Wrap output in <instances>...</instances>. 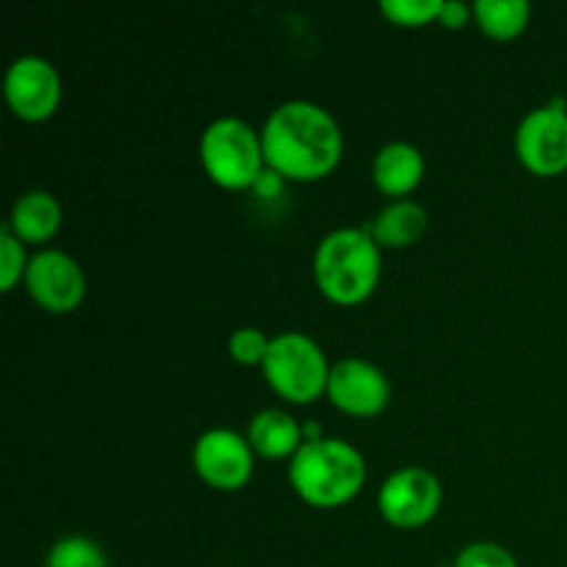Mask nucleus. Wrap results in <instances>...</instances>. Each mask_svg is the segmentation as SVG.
Returning <instances> with one entry per match:
<instances>
[{
  "label": "nucleus",
  "instance_id": "23",
  "mask_svg": "<svg viewBox=\"0 0 567 567\" xmlns=\"http://www.w3.org/2000/svg\"><path fill=\"white\" fill-rule=\"evenodd\" d=\"M282 188H286V177H282L280 172L271 169V166H266V169L258 175V181L252 183V192L264 199L280 197Z\"/></svg>",
  "mask_w": 567,
  "mask_h": 567
},
{
  "label": "nucleus",
  "instance_id": "19",
  "mask_svg": "<svg viewBox=\"0 0 567 567\" xmlns=\"http://www.w3.org/2000/svg\"><path fill=\"white\" fill-rule=\"evenodd\" d=\"M443 0H382V14L404 28H419L441 17Z\"/></svg>",
  "mask_w": 567,
  "mask_h": 567
},
{
  "label": "nucleus",
  "instance_id": "2",
  "mask_svg": "<svg viewBox=\"0 0 567 567\" xmlns=\"http://www.w3.org/2000/svg\"><path fill=\"white\" fill-rule=\"evenodd\" d=\"M288 482L310 507H341L363 487L365 460L343 437L305 441L288 465Z\"/></svg>",
  "mask_w": 567,
  "mask_h": 567
},
{
  "label": "nucleus",
  "instance_id": "8",
  "mask_svg": "<svg viewBox=\"0 0 567 567\" xmlns=\"http://www.w3.org/2000/svg\"><path fill=\"white\" fill-rule=\"evenodd\" d=\"M192 463L199 480L216 491H238L255 468V449L247 437L227 426H214L194 441Z\"/></svg>",
  "mask_w": 567,
  "mask_h": 567
},
{
  "label": "nucleus",
  "instance_id": "10",
  "mask_svg": "<svg viewBox=\"0 0 567 567\" xmlns=\"http://www.w3.org/2000/svg\"><path fill=\"white\" fill-rule=\"evenodd\" d=\"M3 94L9 109L20 120L42 122L53 116L61 103V75L44 55H17L3 78Z\"/></svg>",
  "mask_w": 567,
  "mask_h": 567
},
{
  "label": "nucleus",
  "instance_id": "1",
  "mask_svg": "<svg viewBox=\"0 0 567 567\" xmlns=\"http://www.w3.org/2000/svg\"><path fill=\"white\" fill-rule=\"evenodd\" d=\"M266 166L286 181H319L338 166L343 133L336 116L313 100H286L260 127Z\"/></svg>",
  "mask_w": 567,
  "mask_h": 567
},
{
  "label": "nucleus",
  "instance_id": "16",
  "mask_svg": "<svg viewBox=\"0 0 567 567\" xmlns=\"http://www.w3.org/2000/svg\"><path fill=\"white\" fill-rule=\"evenodd\" d=\"M529 0H476L474 20L487 37L515 39L529 25Z\"/></svg>",
  "mask_w": 567,
  "mask_h": 567
},
{
  "label": "nucleus",
  "instance_id": "14",
  "mask_svg": "<svg viewBox=\"0 0 567 567\" xmlns=\"http://www.w3.org/2000/svg\"><path fill=\"white\" fill-rule=\"evenodd\" d=\"M247 441L260 457H293L299 452V446L305 443L302 424L288 410L266 408L260 413H255L252 421H249Z\"/></svg>",
  "mask_w": 567,
  "mask_h": 567
},
{
  "label": "nucleus",
  "instance_id": "11",
  "mask_svg": "<svg viewBox=\"0 0 567 567\" xmlns=\"http://www.w3.org/2000/svg\"><path fill=\"white\" fill-rule=\"evenodd\" d=\"M324 396L343 413L369 419L382 413L391 402V380L371 360L343 358L332 363Z\"/></svg>",
  "mask_w": 567,
  "mask_h": 567
},
{
  "label": "nucleus",
  "instance_id": "12",
  "mask_svg": "<svg viewBox=\"0 0 567 567\" xmlns=\"http://www.w3.org/2000/svg\"><path fill=\"white\" fill-rule=\"evenodd\" d=\"M424 153L413 142H388L377 150L371 177L374 186L388 197L404 199L424 181Z\"/></svg>",
  "mask_w": 567,
  "mask_h": 567
},
{
  "label": "nucleus",
  "instance_id": "3",
  "mask_svg": "<svg viewBox=\"0 0 567 567\" xmlns=\"http://www.w3.org/2000/svg\"><path fill=\"white\" fill-rule=\"evenodd\" d=\"M382 275V247L365 227H336L313 252V277L327 299L358 305L377 288Z\"/></svg>",
  "mask_w": 567,
  "mask_h": 567
},
{
  "label": "nucleus",
  "instance_id": "15",
  "mask_svg": "<svg viewBox=\"0 0 567 567\" xmlns=\"http://www.w3.org/2000/svg\"><path fill=\"white\" fill-rule=\"evenodd\" d=\"M426 225H430V216H426L424 205L404 197L388 203L385 208L363 227L371 233V238H374L380 247L402 249L413 247V244L424 236Z\"/></svg>",
  "mask_w": 567,
  "mask_h": 567
},
{
  "label": "nucleus",
  "instance_id": "18",
  "mask_svg": "<svg viewBox=\"0 0 567 567\" xmlns=\"http://www.w3.org/2000/svg\"><path fill=\"white\" fill-rule=\"evenodd\" d=\"M31 258L25 252V241L11 233L9 225L0 227V291H11L20 280H25V271Z\"/></svg>",
  "mask_w": 567,
  "mask_h": 567
},
{
  "label": "nucleus",
  "instance_id": "5",
  "mask_svg": "<svg viewBox=\"0 0 567 567\" xmlns=\"http://www.w3.org/2000/svg\"><path fill=\"white\" fill-rule=\"evenodd\" d=\"M260 369L275 393L293 404H308L327 393L332 365L313 338L299 330H288L271 336L269 352Z\"/></svg>",
  "mask_w": 567,
  "mask_h": 567
},
{
  "label": "nucleus",
  "instance_id": "20",
  "mask_svg": "<svg viewBox=\"0 0 567 567\" xmlns=\"http://www.w3.org/2000/svg\"><path fill=\"white\" fill-rule=\"evenodd\" d=\"M271 338L266 336L260 327H238L233 330L227 349H230L233 360L244 365H264L266 352H269Z\"/></svg>",
  "mask_w": 567,
  "mask_h": 567
},
{
  "label": "nucleus",
  "instance_id": "6",
  "mask_svg": "<svg viewBox=\"0 0 567 567\" xmlns=\"http://www.w3.org/2000/svg\"><path fill=\"white\" fill-rule=\"evenodd\" d=\"M515 153L520 164L540 177H554L567 169V105L551 100L526 111L515 127Z\"/></svg>",
  "mask_w": 567,
  "mask_h": 567
},
{
  "label": "nucleus",
  "instance_id": "17",
  "mask_svg": "<svg viewBox=\"0 0 567 567\" xmlns=\"http://www.w3.org/2000/svg\"><path fill=\"white\" fill-rule=\"evenodd\" d=\"M44 567H111L109 554L86 535H66L50 546Z\"/></svg>",
  "mask_w": 567,
  "mask_h": 567
},
{
  "label": "nucleus",
  "instance_id": "13",
  "mask_svg": "<svg viewBox=\"0 0 567 567\" xmlns=\"http://www.w3.org/2000/svg\"><path fill=\"white\" fill-rule=\"evenodd\" d=\"M61 219H64V210H61L59 199L50 192H44V188H33V192L17 197L6 225L11 227V233L20 241L44 244L59 233Z\"/></svg>",
  "mask_w": 567,
  "mask_h": 567
},
{
  "label": "nucleus",
  "instance_id": "7",
  "mask_svg": "<svg viewBox=\"0 0 567 567\" xmlns=\"http://www.w3.org/2000/svg\"><path fill=\"white\" fill-rule=\"evenodd\" d=\"M441 480L421 465H404L393 471L380 485V496H377L380 515L396 529H419L430 524L441 509Z\"/></svg>",
  "mask_w": 567,
  "mask_h": 567
},
{
  "label": "nucleus",
  "instance_id": "9",
  "mask_svg": "<svg viewBox=\"0 0 567 567\" xmlns=\"http://www.w3.org/2000/svg\"><path fill=\"white\" fill-rule=\"evenodd\" d=\"M25 288L39 308L50 313H70L86 297V275L81 264L64 249H39L31 255L25 271Z\"/></svg>",
  "mask_w": 567,
  "mask_h": 567
},
{
  "label": "nucleus",
  "instance_id": "4",
  "mask_svg": "<svg viewBox=\"0 0 567 567\" xmlns=\"http://www.w3.org/2000/svg\"><path fill=\"white\" fill-rule=\"evenodd\" d=\"M199 161L216 186L230 192L252 188L266 169L260 131L241 116H216L199 136Z\"/></svg>",
  "mask_w": 567,
  "mask_h": 567
},
{
  "label": "nucleus",
  "instance_id": "22",
  "mask_svg": "<svg viewBox=\"0 0 567 567\" xmlns=\"http://www.w3.org/2000/svg\"><path fill=\"white\" fill-rule=\"evenodd\" d=\"M471 17H474V6L463 3V0H443L437 22H443L446 28H463Z\"/></svg>",
  "mask_w": 567,
  "mask_h": 567
},
{
  "label": "nucleus",
  "instance_id": "21",
  "mask_svg": "<svg viewBox=\"0 0 567 567\" xmlns=\"http://www.w3.org/2000/svg\"><path fill=\"white\" fill-rule=\"evenodd\" d=\"M454 567H518V559L513 557L509 548L498 546V543L476 540L457 554Z\"/></svg>",
  "mask_w": 567,
  "mask_h": 567
}]
</instances>
